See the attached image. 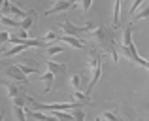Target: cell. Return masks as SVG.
Masks as SVG:
<instances>
[{"label": "cell", "mask_w": 149, "mask_h": 121, "mask_svg": "<svg viewBox=\"0 0 149 121\" xmlns=\"http://www.w3.org/2000/svg\"><path fill=\"white\" fill-rule=\"evenodd\" d=\"M132 27H134V23H128V25L125 27L123 42H119V51H121V55L127 57L130 62H134V64L143 66L146 70H149V61H146L143 57H140L138 49H136L134 42H132Z\"/></svg>", "instance_id": "cell-1"}, {"label": "cell", "mask_w": 149, "mask_h": 121, "mask_svg": "<svg viewBox=\"0 0 149 121\" xmlns=\"http://www.w3.org/2000/svg\"><path fill=\"white\" fill-rule=\"evenodd\" d=\"M58 27H61V30L64 34H70V36H76V34H79V32H89V30H95L96 29L95 23H87V25L77 27V25H74L70 19H64V21H62Z\"/></svg>", "instance_id": "cell-2"}, {"label": "cell", "mask_w": 149, "mask_h": 121, "mask_svg": "<svg viewBox=\"0 0 149 121\" xmlns=\"http://www.w3.org/2000/svg\"><path fill=\"white\" fill-rule=\"evenodd\" d=\"M25 102H26V97H17V99L11 100V104H13V115H15V119H17V121H26Z\"/></svg>", "instance_id": "cell-3"}, {"label": "cell", "mask_w": 149, "mask_h": 121, "mask_svg": "<svg viewBox=\"0 0 149 121\" xmlns=\"http://www.w3.org/2000/svg\"><path fill=\"white\" fill-rule=\"evenodd\" d=\"M6 74H8V78H11L13 81H19V83H23L26 89H29V80H26V76L21 72V68H19L17 64L8 66V68H6Z\"/></svg>", "instance_id": "cell-4"}, {"label": "cell", "mask_w": 149, "mask_h": 121, "mask_svg": "<svg viewBox=\"0 0 149 121\" xmlns=\"http://www.w3.org/2000/svg\"><path fill=\"white\" fill-rule=\"evenodd\" d=\"M17 15V17H23L25 19L26 15L30 13V11H25V10H21L19 6H15V4H11V2H4L2 4V15Z\"/></svg>", "instance_id": "cell-5"}, {"label": "cell", "mask_w": 149, "mask_h": 121, "mask_svg": "<svg viewBox=\"0 0 149 121\" xmlns=\"http://www.w3.org/2000/svg\"><path fill=\"white\" fill-rule=\"evenodd\" d=\"M76 6V2H70V0H55V4L45 11V15H53V13H58V11H66L70 8Z\"/></svg>", "instance_id": "cell-6"}, {"label": "cell", "mask_w": 149, "mask_h": 121, "mask_svg": "<svg viewBox=\"0 0 149 121\" xmlns=\"http://www.w3.org/2000/svg\"><path fill=\"white\" fill-rule=\"evenodd\" d=\"M58 42H61V44H68V45L77 48V49H85V42L79 40V38H76V36H70V34H61V36H58Z\"/></svg>", "instance_id": "cell-7"}, {"label": "cell", "mask_w": 149, "mask_h": 121, "mask_svg": "<svg viewBox=\"0 0 149 121\" xmlns=\"http://www.w3.org/2000/svg\"><path fill=\"white\" fill-rule=\"evenodd\" d=\"M0 85H2V87H6L8 97H10L11 100L17 99V97H21V91H19V87L15 85V81H8V80H2V78H0Z\"/></svg>", "instance_id": "cell-8"}, {"label": "cell", "mask_w": 149, "mask_h": 121, "mask_svg": "<svg viewBox=\"0 0 149 121\" xmlns=\"http://www.w3.org/2000/svg\"><path fill=\"white\" fill-rule=\"evenodd\" d=\"M26 114H29L32 119H36V121H58L55 115H47V114H44V112L30 110V108H26Z\"/></svg>", "instance_id": "cell-9"}, {"label": "cell", "mask_w": 149, "mask_h": 121, "mask_svg": "<svg viewBox=\"0 0 149 121\" xmlns=\"http://www.w3.org/2000/svg\"><path fill=\"white\" fill-rule=\"evenodd\" d=\"M62 51H66V48L61 44V42H58V44H53V45H47V48L44 49V53L49 57V59H51L53 55H58V53H62Z\"/></svg>", "instance_id": "cell-10"}, {"label": "cell", "mask_w": 149, "mask_h": 121, "mask_svg": "<svg viewBox=\"0 0 149 121\" xmlns=\"http://www.w3.org/2000/svg\"><path fill=\"white\" fill-rule=\"evenodd\" d=\"M45 66H47V70H49V72H53V74H62L66 70V64H58V62H55L53 59L45 61Z\"/></svg>", "instance_id": "cell-11"}, {"label": "cell", "mask_w": 149, "mask_h": 121, "mask_svg": "<svg viewBox=\"0 0 149 121\" xmlns=\"http://www.w3.org/2000/svg\"><path fill=\"white\" fill-rule=\"evenodd\" d=\"M0 23H4V25H8V27H15V29L21 30L23 19H13V17H10V15H2V17H0Z\"/></svg>", "instance_id": "cell-12"}, {"label": "cell", "mask_w": 149, "mask_h": 121, "mask_svg": "<svg viewBox=\"0 0 149 121\" xmlns=\"http://www.w3.org/2000/svg\"><path fill=\"white\" fill-rule=\"evenodd\" d=\"M102 118L106 121H123V118H119L117 115V110H113V108H108V110L102 112Z\"/></svg>", "instance_id": "cell-13"}, {"label": "cell", "mask_w": 149, "mask_h": 121, "mask_svg": "<svg viewBox=\"0 0 149 121\" xmlns=\"http://www.w3.org/2000/svg\"><path fill=\"white\" fill-rule=\"evenodd\" d=\"M53 115H55V118H57L58 121H76V119H74V115H72V112L55 110V112H53Z\"/></svg>", "instance_id": "cell-14"}, {"label": "cell", "mask_w": 149, "mask_h": 121, "mask_svg": "<svg viewBox=\"0 0 149 121\" xmlns=\"http://www.w3.org/2000/svg\"><path fill=\"white\" fill-rule=\"evenodd\" d=\"M42 80L45 81V93H49L51 91V87H53V80H55V74L53 72H45V74H42Z\"/></svg>", "instance_id": "cell-15"}, {"label": "cell", "mask_w": 149, "mask_h": 121, "mask_svg": "<svg viewBox=\"0 0 149 121\" xmlns=\"http://www.w3.org/2000/svg\"><path fill=\"white\" fill-rule=\"evenodd\" d=\"M121 2H123V0H115V6H113V25H111V29H117V27H119V11H121Z\"/></svg>", "instance_id": "cell-16"}, {"label": "cell", "mask_w": 149, "mask_h": 121, "mask_svg": "<svg viewBox=\"0 0 149 121\" xmlns=\"http://www.w3.org/2000/svg\"><path fill=\"white\" fill-rule=\"evenodd\" d=\"M72 95H74V100H79V102H83V104L91 102V95H87V93H81V91H77V89H76Z\"/></svg>", "instance_id": "cell-17"}, {"label": "cell", "mask_w": 149, "mask_h": 121, "mask_svg": "<svg viewBox=\"0 0 149 121\" xmlns=\"http://www.w3.org/2000/svg\"><path fill=\"white\" fill-rule=\"evenodd\" d=\"M19 68H21V72L25 74V76H29V74H40V70L36 68V66H29V64H17Z\"/></svg>", "instance_id": "cell-18"}, {"label": "cell", "mask_w": 149, "mask_h": 121, "mask_svg": "<svg viewBox=\"0 0 149 121\" xmlns=\"http://www.w3.org/2000/svg\"><path fill=\"white\" fill-rule=\"evenodd\" d=\"M58 36H61V34H57V32H53V30H51V32H47V34H45L44 38H42V40L45 42V45H49L51 42H55V40L58 42Z\"/></svg>", "instance_id": "cell-19"}, {"label": "cell", "mask_w": 149, "mask_h": 121, "mask_svg": "<svg viewBox=\"0 0 149 121\" xmlns=\"http://www.w3.org/2000/svg\"><path fill=\"white\" fill-rule=\"evenodd\" d=\"M74 115V119L76 121H85V112L81 110V108H74V110H70Z\"/></svg>", "instance_id": "cell-20"}, {"label": "cell", "mask_w": 149, "mask_h": 121, "mask_svg": "<svg viewBox=\"0 0 149 121\" xmlns=\"http://www.w3.org/2000/svg\"><path fill=\"white\" fill-rule=\"evenodd\" d=\"M149 15V6H146L143 8L142 11H140V13H136L134 17H132V23H136V21H140V19H143V17H147Z\"/></svg>", "instance_id": "cell-21"}, {"label": "cell", "mask_w": 149, "mask_h": 121, "mask_svg": "<svg viewBox=\"0 0 149 121\" xmlns=\"http://www.w3.org/2000/svg\"><path fill=\"white\" fill-rule=\"evenodd\" d=\"M74 2H76V4H81L85 11H89V10H91V6H93V0H74Z\"/></svg>", "instance_id": "cell-22"}, {"label": "cell", "mask_w": 149, "mask_h": 121, "mask_svg": "<svg viewBox=\"0 0 149 121\" xmlns=\"http://www.w3.org/2000/svg\"><path fill=\"white\" fill-rule=\"evenodd\" d=\"M142 4H143V0H134V2H132V8H130V15H132V17L136 15V10H138Z\"/></svg>", "instance_id": "cell-23"}, {"label": "cell", "mask_w": 149, "mask_h": 121, "mask_svg": "<svg viewBox=\"0 0 149 121\" xmlns=\"http://www.w3.org/2000/svg\"><path fill=\"white\" fill-rule=\"evenodd\" d=\"M79 76H72V78H70V83H72V87L74 89H77V87H79Z\"/></svg>", "instance_id": "cell-24"}, {"label": "cell", "mask_w": 149, "mask_h": 121, "mask_svg": "<svg viewBox=\"0 0 149 121\" xmlns=\"http://www.w3.org/2000/svg\"><path fill=\"white\" fill-rule=\"evenodd\" d=\"M0 121H4V114H2V110H0Z\"/></svg>", "instance_id": "cell-25"}, {"label": "cell", "mask_w": 149, "mask_h": 121, "mask_svg": "<svg viewBox=\"0 0 149 121\" xmlns=\"http://www.w3.org/2000/svg\"><path fill=\"white\" fill-rule=\"evenodd\" d=\"M2 4H4V0H0V8H2Z\"/></svg>", "instance_id": "cell-26"}, {"label": "cell", "mask_w": 149, "mask_h": 121, "mask_svg": "<svg viewBox=\"0 0 149 121\" xmlns=\"http://www.w3.org/2000/svg\"><path fill=\"white\" fill-rule=\"evenodd\" d=\"M95 121H100V118H96V119H95Z\"/></svg>", "instance_id": "cell-27"}, {"label": "cell", "mask_w": 149, "mask_h": 121, "mask_svg": "<svg viewBox=\"0 0 149 121\" xmlns=\"http://www.w3.org/2000/svg\"><path fill=\"white\" fill-rule=\"evenodd\" d=\"M4 2H10V0H4Z\"/></svg>", "instance_id": "cell-28"}, {"label": "cell", "mask_w": 149, "mask_h": 121, "mask_svg": "<svg viewBox=\"0 0 149 121\" xmlns=\"http://www.w3.org/2000/svg\"><path fill=\"white\" fill-rule=\"evenodd\" d=\"M70 2H74V0H70Z\"/></svg>", "instance_id": "cell-29"}]
</instances>
